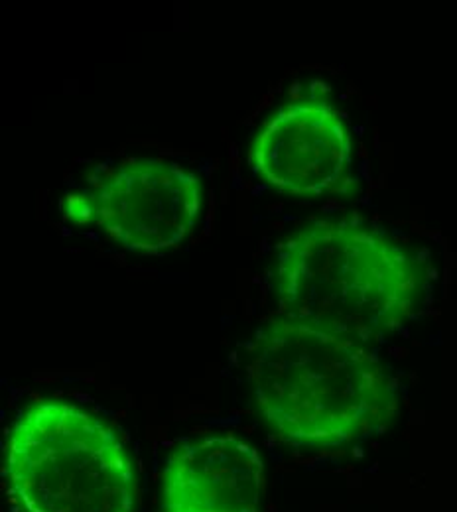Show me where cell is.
I'll return each instance as SVG.
<instances>
[{
	"mask_svg": "<svg viewBox=\"0 0 457 512\" xmlns=\"http://www.w3.org/2000/svg\"><path fill=\"white\" fill-rule=\"evenodd\" d=\"M264 461L245 440L201 436L170 451L160 475V512H259Z\"/></svg>",
	"mask_w": 457,
	"mask_h": 512,
	"instance_id": "cell-6",
	"label": "cell"
},
{
	"mask_svg": "<svg viewBox=\"0 0 457 512\" xmlns=\"http://www.w3.org/2000/svg\"><path fill=\"white\" fill-rule=\"evenodd\" d=\"M6 475L26 512H134L125 444L99 416L64 400L34 402L16 416Z\"/></svg>",
	"mask_w": 457,
	"mask_h": 512,
	"instance_id": "cell-3",
	"label": "cell"
},
{
	"mask_svg": "<svg viewBox=\"0 0 457 512\" xmlns=\"http://www.w3.org/2000/svg\"><path fill=\"white\" fill-rule=\"evenodd\" d=\"M95 221L123 249L166 255L194 231L203 190L196 174L160 158H131L83 193Z\"/></svg>",
	"mask_w": 457,
	"mask_h": 512,
	"instance_id": "cell-4",
	"label": "cell"
},
{
	"mask_svg": "<svg viewBox=\"0 0 457 512\" xmlns=\"http://www.w3.org/2000/svg\"><path fill=\"white\" fill-rule=\"evenodd\" d=\"M351 132L324 97L282 105L257 128L249 160L272 190L318 197L341 192L351 178Z\"/></svg>",
	"mask_w": 457,
	"mask_h": 512,
	"instance_id": "cell-5",
	"label": "cell"
},
{
	"mask_svg": "<svg viewBox=\"0 0 457 512\" xmlns=\"http://www.w3.org/2000/svg\"><path fill=\"white\" fill-rule=\"evenodd\" d=\"M249 381L264 422L286 444L343 448L398 414V388L369 345L278 316L251 345Z\"/></svg>",
	"mask_w": 457,
	"mask_h": 512,
	"instance_id": "cell-1",
	"label": "cell"
},
{
	"mask_svg": "<svg viewBox=\"0 0 457 512\" xmlns=\"http://www.w3.org/2000/svg\"><path fill=\"white\" fill-rule=\"evenodd\" d=\"M426 288L418 256L363 219L310 221L278 249V314L363 345L414 318Z\"/></svg>",
	"mask_w": 457,
	"mask_h": 512,
	"instance_id": "cell-2",
	"label": "cell"
}]
</instances>
